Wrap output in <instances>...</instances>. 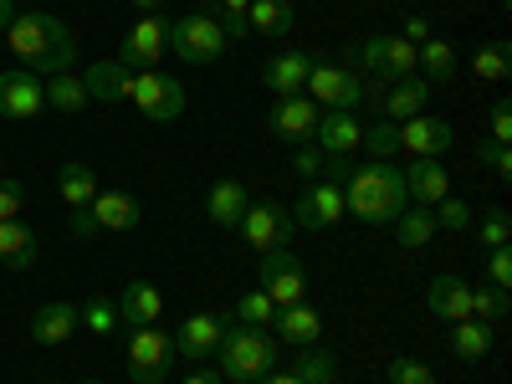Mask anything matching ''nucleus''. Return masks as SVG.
<instances>
[{"label":"nucleus","mask_w":512,"mask_h":384,"mask_svg":"<svg viewBox=\"0 0 512 384\" xmlns=\"http://www.w3.org/2000/svg\"><path fill=\"white\" fill-rule=\"evenodd\" d=\"M410 205V190H405V175L400 164L390 159H364L354 164V175L344 185V210L364 226H395V216Z\"/></svg>","instance_id":"nucleus-1"},{"label":"nucleus","mask_w":512,"mask_h":384,"mask_svg":"<svg viewBox=\"0 0 512 384\" xmlns=\"http://www.w3.org/2000/svg\"><path fill=\"white\" fill-rule=\"evenodd\" d=\"M6 41H11V52L26 72H72L77 62V36L67 21L47 16V11H26L6 26Z\"/></svg>","instance_id":"nucleus-2"},{"label":"nucleus","mask_w":512,"mask_h":384,"mask_svg":"<svg viewBox=\"0 0 512 384\" xmlns=\"http://www.w3.org/2000/svg\"><path fill=\"white\" fill-rule=\"evenodd\" d=\"M221 379H236V384H251L277 369V344L267 328H246V323H231L226 318V333H221Z\"/></svg>","instance_id":"nucleus-3"},{"label":"nucleus","mask_w":512,"mask_h":384,"mask_svg":"<svg viewBox=\"0 0 512 384\" xmlns=\"http://www.w3.org/2000/svg\"><path fill=\"white\" fill-rule=\"evenodd\" d=\"M169 52H175L185 67H210V62H221V52H226V31H221L216 16L190 11L185 21L169 26Z\"/></svg>","instance_id":"nucleus-4"},{"label":"nucleus","mask_w":512,"mask_h":384,"mask_svg":"<svg viewBox=\"0 0 512 384\" xmlns=\"http://www.w3.org/2000/svg\"><path fill=\"white\" fill-rule=\"evenodd\" d=\"M128 103H134L149 123H175L185 113V82L169 72H134V88H128Z\"/></svg>","instance_id":"nucleus-5"},{"label":"nucleus","mask_w":512,"mask_h":384,"mask_svg":"<svg viewBox=\"0 0 512 384\" xmlns=\"http://www.w3.org/2000/svg\"><path fill=\"white\" fill-rule=\"evenodd\" d=\"M175 364H180L175 338L159 333V323L134 328V338H128V374H134V384H164Z\"/></svg>","instance_id":"nucleus-6"},{"label":"nucleus","mask_w":512,"mask_h":384,"mask_svg":"<svg viewBox=\"0 0 512 384\" xmlns=\"http://www.w3.org/2000/svg\"><path fill=\"white\" fill-rule=\"evenodd\" d=\"M308 98H313L318 108H328V113H354V108L364 103V82H359V72L338 67V62H313V72H308Z\"/></svg>","instance_id":"nucleus-7"},{"label":"nucleus","mask_w":512,"mask_h":384,"mask_svg":"<svg viewBox=\"0 0 512 384\" xmlns=\"http://www.w3.org/2000/svg\"><path fill=\"white\" fill-rule=\"evenodd\" d=\"M164 52H169V21L164 16H139L118 41V62L128 72H154Z\"/></svg>","instance_id":"nucleus-8"},{"label":"nucleus","mask_w":512,"mask_h":384,"mask_svg":"<svg viewBox=\"0 0 512 384\" xmlns=\"http://www.w3.org/2000/svg\"><path fill=\"white\" fill-rule=\"evenodd\" d=\"M236 231H241L246 246H256L262 256H267V251H282V246L292 241V210L277 205V200H251Z\"/></svg>","instance_id":"nucleus-9"},{"label":"nucleus","mask_w":512,"mask_h":384,"mask_svg":"<svg viewBox=\"0 0 512 384\" xmlns=\"http://www.w3.org/2000/svg\"><path fill=\"white\" fill-rule=\"evenodd\" d=\"M256 277H262V292L272 297L277 308H292V303H303V297H308V267L297 262L287 246L282 251H267Z\"/></svg>","instance_id":"nucleus-10"},{"label":"nucleus","mask_w":512,"mask_h":384,"mask_svg":"<svg viewBox=\"0 0 512 384\" xmlns=\"http://www.w3.org/2000/svg\"><path fill=\"white\" fill-rule=\"evenodd\" d=\"M359 62H364V72L374 77V82H400V77H410L415 72V47L405 36H369L364 47H359Z\"/></svg>","instance_id":"nucleus-11"},{"label":"nucleus","mask_w":512,"mask_h":384,"mask_svg":"<svg viewBox=\"0 0 512 384\" xmlns=\"http://www.w3.org/2000/svg\"><path fill=\"white\" fill-rule=\"evenodd\" d=\"M344 216H349V210H344V190L328 185V180H308L303 195H297V205H292V221L303 231H333Z\"/></svg>","instance_id":"nucleus-12"},{"label":"nucleus","mask_w":512,"mask_h":384,"mask_svg":"<svg viewBox=\"0 0 512 384\" xmlns=\"http://www.w3.org/2000/svg\"><path fill=\"white\" fill-rule=\"evenodd\" d=\"M395 128H400V149L410 159H436V154H446L456 144V128L446 118H436V113H415V118H405Z\"/></svg>","instance_id":"nucleus-13"},{"label":"nucleus","mask_w":512,"mask_h":384,"mask_svg":"<svg viewBox=\"0 0 512 384\" xmlns=\"http://www.w3.org/2000/svg\"><path fill=\"white\" fill-rule=\"evenodd\" d=\"M41 108H47V82H41L36 72H0V118H36Z\"/></svg>","instance_id":"nucleus-14"},{"label":"nucleus","mask_w":512,"mask_h":384,"mask_svg":"<svg viewBox=\"0 0 512 384\" xmlns=\"http://www.w3.org/2000/svg\"><path fill=\"white\" fill-rule=\"evenodd\" d=\"M221 333H226V318H221V313H190V318L180 323V333H175V354L190 359V364L216 359Z\"/></svg>","instance_id":"nucleus-15"},{"label":"nucleus","mask_w":512,"mask_h":384,"mask_svg":"<svg viewBox=\"0 0 512 384\" xmlns=\"http://www.w3.org/2000/svg\"><path fill=\"white\" fill-rule=\"evenodd\" d=\"M405 190H410V205H425V210H436L446 195H451V175H446V164L441 159H410L405 169Z\"/></svg>","instance_id":"nucleus-16"},{"label":"nucleus","mask_w":512,"mask_h":384,"mask_svg":"<svg viewBox=\"0 0 512 384\" xmlns=\"http://www.w3.org/2000/svg\"><path fill=\"white\" fill-rule=\"evenodd\" d=\"M267 128H272L277 139H287V144H303V139H313V128H318V103H313V98H303V93L277 98V108H272Z\"/></svg>","instance_id":"nucleus-17"},{"label":"nucleus","mask_w":512,"mask_h":384,"mask_svg":"<svg viewBox=\"0 0 512 384\" xmlns=\"http://www.w3.org/2000/svg\"><path fill=\"white\" fill-rule=\"evenodd\" d=\"M425 303H431L436 318L461 323V318H472V282H466L461 272H441V277H431V292H425Z\"/></svg>","instance_id":"nucleus-18"},{"label":"nucleus","mask_w":512,"mask_h":384,"mask_svg":"<svg viewBox=\"0 0 512 384\" xmlns=\"http://www.w3.org/2000/svg\"><path fill=\"white\" fill-rule=\"evenodd\" d=\"M88 210H93V226L98 231H134L144 221L139 195H128V190H98Z\"/></svg>","instance_id":"nucleus-19"},{"label":"nucleus","mask_w":512,"mask_h":384,"mask_svg":"<svg viewBox=\"0 0 512 384\" xmlns=\"http://www.w3.org/2000/svg\"><path fill=\"white\" fill-rule=\"evenodd\" d=\"M313 62H318V57H308V52H277V57L262 67L267 93H277V98L303 93V88H308V72H313Z\"/></svg>","instance_id":"nucleus-20"},{"label":"nucleus","mask_w":512,"mask_h":384,"mask_svg":"<svg viewBox=\"0 0 512 384\" xmlns=\"http://www.w3.org/2000/svg\"><path fill=\"white\" fill-rule=\"evenodd\" d=\"M77 328H82V313H77L72 303H47V308L31 313V344L57 349V344H67Z\"/></svg>","instance_id":"nucleus-21"},{"label":"nucleus","mask_w":512,"mask_h":384,"mask_svg":"<svg viewBox=\"0 0 512 384\" xmlns=\"http://www.w3.org/2000/svg\"><path fill=\"white\" fill-rule=\"evenodd\" d=\"M159 313H164V297H159L154 282H123V292H118V323H128V328H154Z\"/></svg>","instance_id":"nucleus-22"},{"label":"nucleus","mask_w":512,"mask_h":384,"mask_svg":"<svg viewBox=\"0 0 512 384\" xmlns=\"http://www.w3.org/2000/svg\"><path fill=\"white\" fill-rule=\"evenodd\" d=\"M425 103H431V82H425L420 72H410V77L390 82V88H384V98H379V108H384V118H390V123L425 113Z\"/></svg>","instance_id":"nucleus-23"},{"label":"nucleus","mask_w":512,"mask_h":384,"mask_svg":"<svg viewBox=\"0 0 512 384\" xmlns=\"http://www.w3.org/2000/svg\"><path fill=\"white\" fill-rule=\"evenodd\" d=\"M77 77H82V88H88L93 103H123L128 88H134V72H128L118 57L113 62H93L88 72H77Z\"/></svg>","instance_id":"nucleus-24"},{"label":"nucleus","mask_w":512,"mask_h":384,"mask_svg":"<svg viewBox=\"0 0 512 384\" xmlns=\"http://www.w3.org/2000/svg\"><path fill=\"white\" fill-rule=\"evenodd\" d=\"M246 205H251V190L241 180H216V185H210V195H205V216L216 221L221 231H236L241 216H246Z\"/></svg>","instance_id":"nucleus-25"},{"label":"nucleus","mask_w":512,"mask_h":384,"mask_svg":"<svg viewBox=\"0 0 512 384\" xmlns=\"http://www.w3.org/2000/svg\"><path fill=\"white\" fill-rule=\"evenodd\" d=\"M364 139V128L354 113H318V128H313V144L323 154H354Z\"/></svg>","instance_id":"nucleus-26"},{"label":"nucleus","mask_w":512,"mask_h":384,"mask_svg":"<svg viewBox=\"0 0 512 384\" xmlns=\"http://www.w3.org/2000/svg\"><path fill=\"white\" fill-rule=\"evenodd\" d=\"M272 328H277V338H287L292 349H303V344H318L323 318H318V308H313L308 297H303V303H292V308H277Z\"/></svg>","instance_id":"nucleus-27"},{"label":"nucleus","mask_w":512,"mask_h":384,"mask_svg":"<svg viewBox=\"0 0 512 384\" xmlns=\"http://www.w3.org/2000/svg\"><path fill=\"white\" fill-rule=\"evenodd\" d=\"M0 262H6L11 272H31L36 267V236H31V226H21V216L0 221Z\"/></svg>","instance_id":"nucleus-28"},{"label":"nucleus","mask_w":512,"mask_h":384,"mask_svg":"<svg viewBox=\"0 0 512 384\" xmlns=\"http://www.w3.org/2000/svg\"><path fill=\"white\" fill-rule=\"evenodd\" d=\"M451 354H456L461 364L487 359V354H492V323H477V318L451 323Z\"/></svg>","instance_id":"nucleus-29"},{"label":"nucleus","mask_w":512,"mask_h":384,"mask_svg":"<svg viewBox=\"0 0 512 384\" xmlns=\"http://www.w3.org/2000/svg\"><path fill=\"white\" fill-rule=\"evenodd\" d=\"M57 190H62V200H67L72 210L93 205V195H98V175H93V164H82V159H67V164L57 169Z\"/></svg>","instance_id":"nucleus-30"},{"label":"nucleus","mask_w":512,"mask_h":384,"mask_svg":"<svg viewBox=\"0 0 512 384\" xmlns=\"http://www.w3.org/2000/svg\"><path fill=\"white\" fill-rule=\"evenodd\" d=\"M292 6L287 0H251V11H246V31L251 36H287L292 31Z\"/></svg>","instance_id":"nucleus-31"},{"label":"nucleus","mask_w":512,"mask_h":384,"mask_svg":"<svg viewBox=\"0 0 512 384\" xmlns=\"http://www.w3.org/2000/svg\"><path fill=\"white\" fill-rule=\"evenodd\" d=\"M292 374L303 379V384H333L338 379V354L323 349V344H303L292 359Z\"/></svg>","instance_id":"nucleus-32"},{"label":"nucleus","mask_w":512,"mask_h":384,"mask_svg":"<svg viewBox=\"0 0 512 384\" xmlns=\"http://www.w3.org/2000/svg\"><path fill=\"white\" fill-rule=\"evenodd\" d=\"M415 72H425V82H451L456 77V47L451 41H420L415 47Z\"/></svg>","instance_id":"nucleus-33"},{"label":"nucleus","mask_w":512,"mask_h":384,"mask_svg":"<svg viewBox=\"0 0 512 384\" xmlns=\"http://www.w3.org/2000/svg\"><path fill=\"white\" fill-rule=\"evenodd\" d=\"M431 236H436V216H431L425 205H405L400 216H395V241H400L405 251H420Z\"/></svg>","instance_id":"nucleus-34"},{"label":"nucleus","mask_w":512,"mask_h":384,"mask_svg":"<svg viewBox=\"0 0 512 384\" xmlns=\"http://www.w3.org/2000/svg\"><path fill=\"white\" fill-rule=\"evenodd\" d=\"M93 98H88V88H82V77L77 72H52L47 77V108H57V113H82Z\"/></svg>","instance_id":"nucleus-35"},{"label":"nucleus","mask_w":512,"mask_h":384,"mask_svg":"<svg viewBox=\"0 0 512 384\" xmlns=\"http://www.w3.org/2000/svg\"><path fill=\"white\" fill-rule=\"evenodd\" d=\"M472 72L482 82H502L512 72V47H507V41H482L477 57H472Z\"/></svg>","instance_id":"nucleus-36"},{"label":"nucleus","mask_w":512,"mask_h":384,"mask_svg":"<svg viewBox=\"0 0 512 384\" xmlns=\"http://www.w3.org/2000/svg\"><path fill=\"white\" fill-rule=\"evenodd\" d=\"M272 318H277V303L256 287V292H246V297H236V313H231V323H246V328H272Z\"/></svg>","instance_id":"nucleus-37"},{"label":"nucleus","mask_w":512,"mask_h":384,"mask_svg":"<svg viewBox=\"0 0 512 384\" xmlns=\"http://www.w3.org/2000/svg\"><path fill=\"white\" fill-rule=\"evenodd\" d=\"M507 313H512V303H507L502 287H492V282L472 287V318H477V323H502Z\"/></svg>","instance_id":"nucleus-38"},{"label":"nucleus","mask_w":512,"mask_h":384,"mask_svg":"<svg viewBox=\"0 0 512 384\" xmlns=\"http://www.w3.org/2000/svg\"><path fill=\"white\" fill-rule=\"evenodd\" d=\"M359 149H369V159H390V154H400V128H395L390 118H379L374 128H364Z\"/></svg>","instance_id":"nucleus-39"},{"label":"nucleus","mask_w":512,"mask_h":384,"mask_svg":"<svg viewBox=\"0 0 512 384\" xmlns=\"http://www.w3.org/2000/svg\"><path fill=\"white\" fill-rule=\"evenodd\" d=\"M82 313V328L88 333H98V338H113V328H118V308L108 303V297H93L88 308H77Z\"/></svg>","instance_id":"nucleus-40"},{"label":"nucleus","mask_w":512,"mask_h":384,"mask_svg":"<svg viewBox=\"0 0 512 384\" xmlns=\"http://www.w3.org/2000/svg\"><path fill=\"white\" fill-rule=\"evenodd\" d=\"M431 216H436V231H472V205L456 200V195H446Z\"/></svg>","instance_id":"nucleus-41"},{"label":"nucleus","mask_w":512,"mask_h":384,"mask_svg":"<svg viewBox=\"0 0 512 384\" xmlns=\"http://www.w3.org/2000/svg\"><path fill=\"white\" fill-rule=\"evenodd\" d=\"M390 384H436V374H431V364L425 359H410V354H400V359H390Z\"/></svg>","instance_id":"nucleus-42"},{"label":"nucleus","mask_w":512,"mask_h":384,"mask_svg":"<svg viewBox=\"0 0 512 384\" xmlns=\"http://www.w3.org/2000/svg\"><path fill=\"white\" fill-rule=\"evenodd\" d=\"M507 236H512V221H507V210L497 205V210H487V216H482V246L487 251H497V246H507Z\"/></svg>","instance_id":"nucleus-43"},{"label":"nucleus","mask_w":512,"mask_h":384,"mask_svg":"<svg viewBox=\"0 0 512 384\" xmlns=\"http://www.w3.org/2000/svg\"><path fill=\"white\" fill-rule=\"evenodd\" d=\"M292 169H297L303 180H318V175H323V149H318L313 139H303V144L292 149Z\"/></svg>","instance_id":"nucleus-44"},{"label":"nucleus","mask_w":512,"mask_h":384,"mask_svg":"<svg viewBox=\"0 0 512 384\" xmlns=\"http://www.w3.org/2000/svg\"><path fill=\"white\" fill-rule=\"evenodd\" d=\"M487 282H492V287H502V292L512 287V251H507V246H497V251H492V262H487Z\"/></svg>","instance_id":"nucleus-45"},{"label":"nucleus","mask_w":512,"mask_h":384,"mask_svg":"<svg viewBox=\"0 0 512 384\" xmlns=\"http://www.w3.org/2000/svg\"><path fill=\"white\" fill-rule=\"evenodd\" d=\"M21 205H26V190L16 180H0V221H16Z\"/></svg>","instance_id":"nucleus-46"},{"label":"nucleus","mask_w":512,"mask_h":384,"mask_svg":"<svg viewBox=\"0 0 512 384\" xmlns=\"http://www.w3.org/2000/svg\"><path fill=\"white\" fill-rule=\"evenodd\" d=\"M487 123H492V144H507V139H512V103H507V98L492 103V118H487Z\"/></svg>","instance_id":"nucleus-47"},{"label":"nucleus","mask_w":512,"mask_h":384,"mask_svg":"<svg viewBox=\"0 0 512 384\" xmlns=\"http://www.w3.org/2000/svg\"><path fill=\"white\" fill-rule=\"evenodd\" d=\"M482 164H492L497 175L507 180V175H512V149H507V144H487V149H482Z\"/></svg>","instance_id":"nucleus-48"},{"label":"nucleus","mask_w":512,"mask_h":384,"mask_svg":"<svg viewBox=\"0 0 512 384\" xmlns=\"http://www.w3.org/2000/svg\"><path fill=\"white\" fill-rule=\"evenodd\" d=\"M400 36L410 41V47H420V41H431V21H425V16H410V21L400 26Z\"/></svg>","instance_id":"nucleus-49"},{"label":"nucleus","mask_w":512,"mask_h":384,"mask_svg":"<svg viewBox=\"0 0 512 384\" xmlns=\"http://www.w3.org/2000/svg\"><path fill=\"white\" fill-rule=\"evenodd\" d=\"M72 236H82V241H93V236H98V226H93V210H88V205L72 210Z\"/></svg>","instance_id":"nucleus-50"},{"label":"nucleus","mask_w":512,"mask_h":384,"mask_svg":"<svg viewBox=\"0 0 512 384\" xmlns=\"http://www.w3.org/2000/svg\"><path fill=\"white\" fill-rule=\"evenodd\" d=\"M185 384H226V379H221V369H195V374H185Z\"/></svg>","instance_id":"nucleus-51"},{"label":"nucleus","mask_w":512,"mask_h":384,"mask_svg":"<svg viewBox=\"0 0 512 384\" xmlns=\"http://www.w3.org/2000/svg\"><path fill=\"white\" fill-rule=\"evenodd\" d=\"M251 384H303V379H297V374H277V369H272V374H262V379H251Z\"/></svg>","instance_id":"nucleus-52"},{"label":"nucleus","mask_w":512,"mask_h":384,"mask_svg":"<svg viewBox=\"0 0 512 384\" xmlns=\"http://www.w3.org/2000/svg\"><path fill=\"white\" fill-rule=\"evenodd\" d=\"M221 11H226V16H246L251 0H221Z\"/></svg>","instance_id":"nucleus-53"},{"label":"nucleus","mask_w":512,"mask_h":384,"mask_svg":"<svg viewBox=\"0 0 512 384\" xmlns=\"http://www.w3.org/2000/svg\"><path fill=\"white\" fill-rule=\"evenodd\" d=\"M16 21V6H11V0H0V31H6Z\"/></svg>","instance_id":"nucleus-54"},{"label":"nucleus","mask_w":512,"mask_h":384,"mask_svg":"<svg viewBox=\"0 0 512 384\" xmlns=\"http://www.w3.org/2000/svg\"><path fill=\"white\" fill-rule=\"evenodd\" d=\"M134 6H139L144 16H159V6H164V0H134Z\"/></svg>","instance_id":"nucleus-55"},{"label":"nucleus","mask_w":512,"mask_h":384,"mask_svg":"<svg viewBox=\"0 0 512 384\" xmlns=\"http://www.w3.org/2000/svg\"><path fill=\"white\" fill-rule=\"evenodd\" d=\"M82 384H103V379H82Z\"/></svg>","instance_id":"nucleus-56"}]
</instances>
